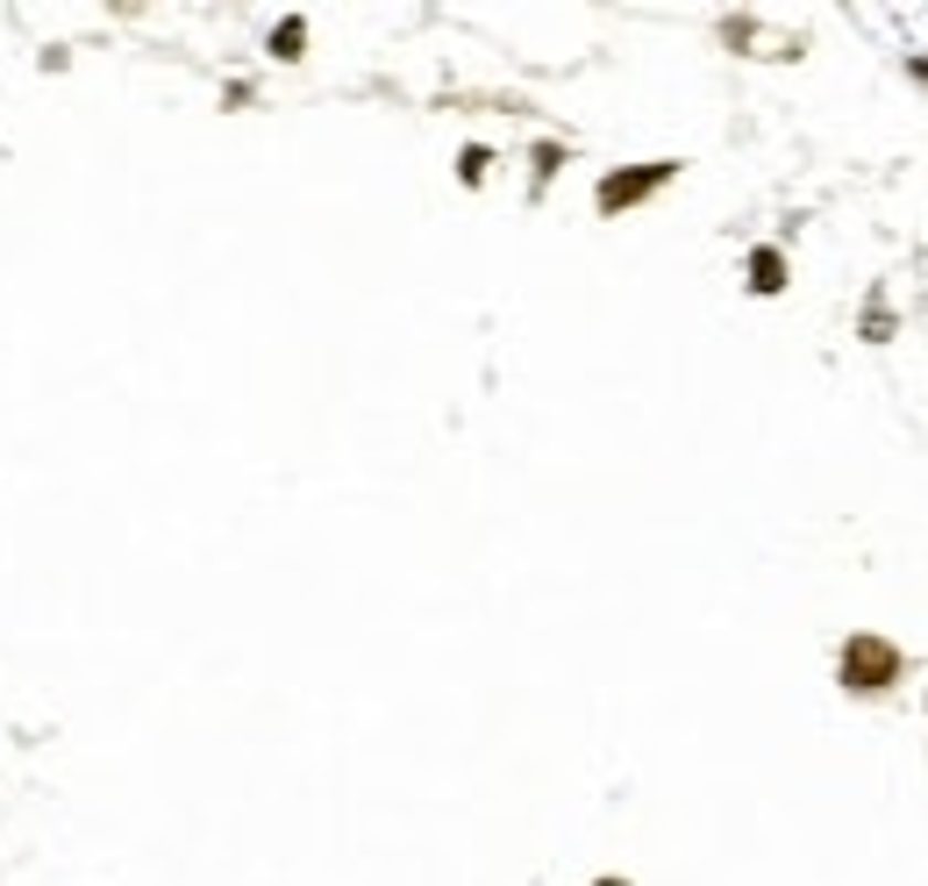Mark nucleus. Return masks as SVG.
<instances>
[{"label": "nucleus", "mask_w": 928, "mask_h": 886, "mask_svg": "<svg viewBox=\"0 0 928 886\" xmlns=\"http://www.w3.org/2000/svg\"><path fill=\"white\" fill-rule=\"evenodd\" d=\"M900 680V651H893L886 637H850L843 643V686H857V694H878V686Z\"/></svg>", "instance_id": "f257e3e1"}, {"label": "nucleus", "mask_w": 928, "mask_h": 886, "mask_svg": "<svg viewBox=\"0 0 928 886\" xmlns=\"http://www.w3.org/2000/svg\"><path fill=\"white\" fill-rule=\"evenodd\" d=\"M672 172H679V164H664V158H658V164H636V172H615V179H600V215H621V207H636L643 193H658Z\"/></svg>", "instance_id": "f03ea898"}, {"label": "nucleus", "mask_w": 928, "mask_h": 886, "mask_svg": "<svg viewBox=\"0 0 928 886\" xmlns=\"http://www.w3.org/2000/svg\"><path fill=\"white\" fill-rule=\"evenodd\" d=\"M750 287L757 293H779L786 287V258H779V250H757V258H750Z\"/></svg>", "instance_id": "7ed1b4c3"}, {"label": "nucleus", "mask_w": 928, "mask_h": 886, "mask_svg": "<svg viewBox=\"0 0 928 886\" xmlns=\"http://www.w3.org/2000/svg\"><path fill=\"white\" fill-rule=\"evenodd\" d=\"M271 51H279V57H300V22H279V36H271Z\"/></svg>", "instance_id": "20e7f679"}, {"label": "nucleus", "mask_w": 928, "mask_h": 886, "mask_svg": "<svg viewBox=\"0 0 928 886\" xmlns=\"http://www.w3.org/2000/svg\"><path fill=\"white\" fill-rule=\"evenodd\" d=\"M458 172H465V186H479V179H486V150H465Z\"/></svg>", "instance_id": "39448f33"}, {"label": "nucleus", "mask_w": 928, "mask_h": 886, "mask_svg": "<svg viewBox=\"0 0 928 886\" xmlns=\"http://www.w3.org/2000/svg\"><path fill=\"white\" fill-rule=\"evenodd\" d=\"M593 886H629V879H593Z\"/></svg>", "instance_id": "423d86ee"}, {"label": "nucleus", "mask_w": 928, "mask_h": 886, "mask_svg": "<svg viewBox=\"0 0 928 886\" xmlns=\"http://www.w3.org/2000/svg\"><path fill=\"white\" fill-rule=\"evenodd\" d=\"M921 79H928V57H921Z\"/></svg>", "instance_id": "0eeeda50"}]
</instances>
